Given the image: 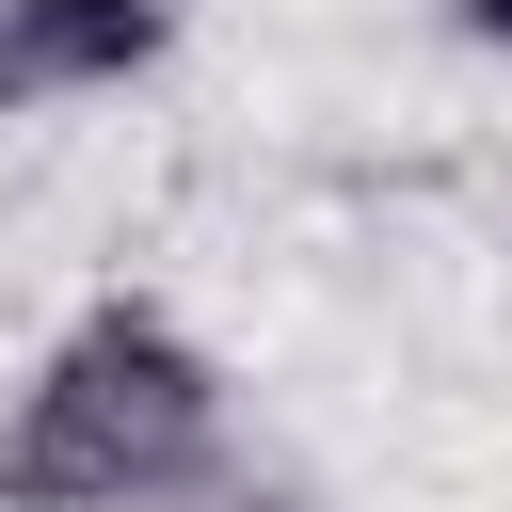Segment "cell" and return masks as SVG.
Returning <instances> with one entry per match:
<instances>
[{"label":"cell","mask_w":512,"mask_h":512,"mask_svg":"<svg viewBox=\"0 0 512 512\" xmlns=\"http://www.w3.org/2000/svg\"><path fill=\"white\" fill-rule=\"evenodd\" d=\"M448 16H464V32H480V48H512V0H448Z\"/></svg>","instance_id":"3957f363"},{"label":"cell","mask_w":512,"mask_h":512,"mask_svg":"<svg viewBox=\"0 0 512 512\" xmlns=\"http://www.w3.org/2000/svg\"><path fill=\"white\" fill-rule=\"evenodd\" d=\"M176 16H192V0H0V112L144 80V64L176 48Z\"/></svg>","instance_id":"7a4b0ae2"},{"label":"cell","mask_w":512,"mask_h":512,"mask_svg":"<svg viewBox=\"0 0 512 512\" xmlns=\"http://www.w3.org/2000/svg\"><path fill=\"white\" fill-rule=\"evenodd\" d=\"M208 480H224V368L144 288L80 304L0 416V512H176Z\"/></svg>","instance_id":"6da1fadb"}]
</instances>
